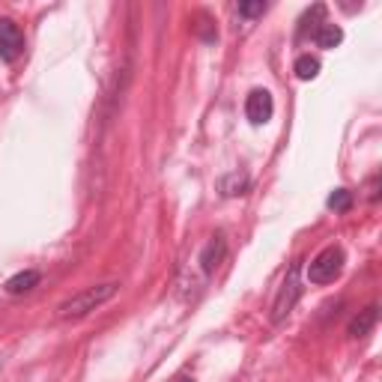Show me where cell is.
<instances>
[{
    "instance_id": "6da1fadb",
    "label": "cell",
    "mask_w": 382,
    "mask_h": 382,
    "mask_svg": "<svg viewBox=\"0 0 382 382\" xmlns=\"http://www.w3.org/2000/svg\"><path fill=\"white\" fill-rule=\"evenodd\" d=\"M117 290H120V284L117 281H108V284H96V287H87V290H81L78 296H72V299H66L63 305H60V317H66V320H78V317H87L90 311H96V308H102L105 302H111L117 296Z\"/></svg>"
},
{
    "instance_id": "7a4b0ae2",
    "label": "cell",
    "mask_w": 382,
    "mask_h": 382,
    "mask_svg": "<svg viewBox=\"0 0 382 382\" xmlns=\"http://www.w3.org/2000/svg\"><path fill=\"white\" fill-rule=\"evenodd\" d=\"M344 272V248L329 245L308 263V281L311 284H332Z\"/></svg>"
},
{
    "instance_id": "3957f363",
    "label": "cell",
    "mask_w": 382,
    "mask_h": 382,
    "mask_svg": "<svg viewBox=\"0 0 382 382\" xmlns=\"http://www.w3.org/2000/svg\"><path fill=\"white\" fill-rule=\"evenodd\" d=\"M299 263H293L290 266V272H287V281L281 284V290H278V299H275V308H272V320L275 323H281L287 317L290 311H293V305H296V299L302 296V287H299Z\"/></svg>"
},
{
    "instance_id": "277c9868",
    "label": "cell",
    "mask_w": 382,
    "mask_h": 382,
    "mask_svg": "<svg viewBox=\"0 0 382 382\" xmlns=\"http://www.w3.org/2000/svg\"><path fill=\"white\" fill-rule=\"evenodd\" d=\"M24 51V33L13 18H0V60L15 63Z\"/></svg>"
},
{
    "instance_id": "5b68a950",
    "label": "cell",
    "mask_w": 382,
    "mask_h": 382,
    "mask_svg": "<svg viewBox=\"0 0 382 382\" xmlns=\"http://www.w3.org/2000/svg\"><path fill=\"white\" fill-rule=\"evenodd\" d=\"M245 114H248V120L254 122V126H263V122L272 120L275 114V102H272V93L269 90H251L248 99H245Z\"/></svg>"
},
{
    "instance_id": "8992f818",
    "label": "cell",
    "mask_w": 382,
    "mask_h": 382,
    "mask_svg": "<svg viewBox=\"0 0 382 382\" xmlns=\"http://www.w3.org/2000/svg\"><path fill=\"white\" fill-rule=\"evenodd\" d=\"M376 320H379V308H376V305L358 311V317L350 323V338H367V334L374 332Z\"/></svg>"
},
{
    "instance_id": "52a82bcc",
    "label": "cell",
    "mask_w": 382,
    "mask_h": 382,
    "mask_svg": "<svg viewBox=\"0 0 382 382\" xmlns=\"http://www.w3.org/2000/svg\"><path fill=\"white\" fill-rule=\"evenodd\" d=\"M36 284H39V272L27 269V272H18V275H13L6 281V293L9 296H21V293H30Z\"/></svg>"
},
{
    "instance_id": "ba28073f",
    "label": "cell",
    "mask_w": 382,
    "mask_h": 382,
    "mask_svg": "<svg viewBox=\"0 0 382 382\" xmlns=\"http://www.w3.org/2000/svg\"><path fill=\"white\" fill-rule=\"evenodd\" d=\"M221 257H224V239L221 236H215L206 248H204V254H200V263H204V272L206 275H212L218 269V263H221Z\"/></svg>"
},
{
    "instance_id": "9c48e42d",
    "label": "cell",
    "mask_w": 382,
    "mask_h": 382,
    "mask_svg": "<svg viewBox=\"0 0 382 382\" xmlns=\"http://www.w3.org/2000/svg\"><path fill=\"white\" fill-rule=\"evenodd\" d=\"M248 185H251V179L245 176V174H227V176H221L218 179V188L224 191V194L227 197H236V194H245V191H248Z\"/></svg>"
},
{
    "instance_id": "30bf717a",
    "label": "cell",
    "mask_w": 382,
    "mask_h": 382,
    "mask_svg": "<svg viewBox=\"0 0 382 382\" xmlns=\"http://www.w3.org/2000/svg\"><path fill=\"white\" fill-rule=\"evenodd\" d=\"M313 39H317L320 48H338L344 42V30L338 24H323L317 33H313Z\"/></svg>"
},
{
    "instance_id": "8fae6325",
    "label": "cell",
    "mask_w": 382,
    "mask_h": 382,
    "mask_svg": "<svg viewBox=\"0 0 382 382\" xmlns=\"http://www.w3.org/2000/svg\"><path fill=\"white\" fill-rule=\"evenodd\" d=\"M296 75L302 78V81H311V78H317L320 75V60L317 57H311V54H302V57L296 60Z\"/></svg>"
},
{
    "instance_id": "7c38bea8",
    "label": "cell",
    "mask_w": 382,
    "mask_h": 382,
    "mask_svg": "<svg viewBox=\"0 0 382 382\" xmlns=\"http://www.w3.org/2000/svg\"><path fill=\"white\" fill-rule=\"evenodd\" d=\"M325 206L334 209V212H346V209H353V191H346V188H334L329 200H325Z\"/></svg>"
},
{
    "instance_id": "4fadbf2b",
    "label": "cell",
    "mask_w": 382,
    "mask_h": 382,
    "mask_svg": "<svg viewBox=\"0 0 382 382\" xmlns=\"http://www.w3.org/2000/svg\"><path fill=\"white\" fill-rule=\"evenodd\" d=\"M266 3L263 0H257V3H239V15H245V18H257V15H263L266 13Z\"/></svg>"
},
{
    "instance_id": "5bb4252c",
    "label": "cell",
    "mask_w": 382,
    "mask_h": 382,
    "mask_svg": "<svg viewBox=\"0 0 382 382\" xmlns=\"http://www.w3.org/2000/svg\"><path fill=\"white\" fill-rule=\"evenodd\" d=\"M176 382H194V379H188V376H183V379H176Z\"/></svg>"
}]
</instances>
